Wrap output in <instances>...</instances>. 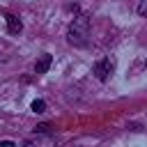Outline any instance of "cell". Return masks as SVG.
<instances>
[{
	"mask_svg": "<svg viewBox=\"0 0 147 147\" xmlns=\"http://www.w3.org/2000/svg\"><path fill=\"white\" fill-rule=\"evenodd\" d=\"M145 67H147V62H145Z\"/></svg>",
	"mask_w": 147,
	"mask_h": 147,
	"instance_id": "10",
	"label": "cell"
},
{
	"mask_svg": "<svg viewBox=\"0 0 147 147\" xmlns=\"http://www.w3.org/2000/svg\"><path fill=\"white\" fill-rule=\"evenodd\" d=\"M30 108H32V113H37V115H39V113H44V110H46V101H44V99H34Z\"/></svg>",
	"mask_w": 147,
	"mask_h": 147,
	"instance_id": "6",
	"label": "cell"
},
{
	"mask_svg": "<svg viewBox=\"0 0 147 147\" xmlns=\"http://www.w3.org/2000/svg\"><path fill=\"white\" fill-rule=\"evenodd\" d=\"M48 129H51V124L44 122V124H37V126H34V133H37V136H44V133H48Z\"/></svg>",
	"mask_w": 147,
	"mask_h": 147,
	"instance_id": "7",
	"label": "cell"
},
{
	"mask_svg": "<svg viewBox=\"0 0 147 147\" xmlns=\"http://www.w3.org/2000/svg\"><path fill=\"white\" fill-rule=\"evenodd\" d=\"M51 62H53V57H51L48 53H44V55L34 62V74H37V76H39V74H46V71L51 69Z\"/></svg>",
	"mask_w": 147,
	"mask_h": 147,
	"instance_id": "4",
	"label": "cell"
},
{
	"mask_svg": "<svg viewBox=\"0 0 147 147\" xmlns=\"http://www.w3.org/2000/svg\"><path fill=\"white\" fill-rule=\"evenodd\" d=\"M5 18H7V30H9V34H18V32L23 30V23H21V18H18V16L7 14Z\"/></svg>",
	"mask_w": 147,
	"mask_h": 147,
	"instance_id": "5",
	"label": "cell"
},
{
	"mask_svg": "<svg viewBox=\"0 0 147 147\" xmlns=\"http://www.w3.org/2000/svg\"><path fill=\"white\" fill-rule=\"evenodd\" d=\"M138 14L140 16H147V0H140L138 2Z\"/></svg>",
	"mask_w": 147,
	"mask_h": 147,
	"instance_id": "8",
	"label": "cell"
},
{
	"mask_svg": "<svg viewBox=\"0 0 147 147\" xmlns=\"http://www.w3.org/2000/svg\"><path fill=\"white\" fill-rule=\"evenodd\" d=\"M0 147H16L14 140H0Z\"/></svg>",
	"mask_w": 147,
	"mask_h": 147,
	"instance_id": "9",
	"label": "cell"
},
{
	"mask_svg": "<svg viewBox=\"0 0 147 147\" xmlns=\"http://www.w3.org/2000/svg\"><path fill=\"white\" fill-rule=\"evenodd\" d=\"M113 71H115V60H113V57L99 60V62L94 64V69H92V74H94L96 80H101V83H106V80L113 76Z\"/></svg>",
	"mask_w": 147,
	"mask_h": 147,
	"instance_id": "2",
	"label": "cell"
},
{
	"mask_svg": "<svg viewBox=\"0 0 147 147\" xmlns=\"http://www.w3.org/2000/svg\"><path fill=\"white\" fill-rule=\"evenodd\" d=\"M90 28H92V18L87 14H76L69 30H67V41L76 48H83L87 46L90 41Z\"/></svg>",
	"mask_w": 147,
	"mask_h": 147,
	"instance_id": "1",
	"label": "cell"
},
{
	"mask_svg": "<svg viewBox=\"0 0 147 147\" xmlns=\"http://www.w3.org/2000/svg\"><path fill=\"white\" fill-rule=\"evenodd\" d=\"M23 147H55V140L51 136H37V138L28 140Z\"/></svg>",
	"mask_w": 147,
	"mask_h": 147,
	"instance_id": "3",
	"label": "cell"
}]
</instances>
